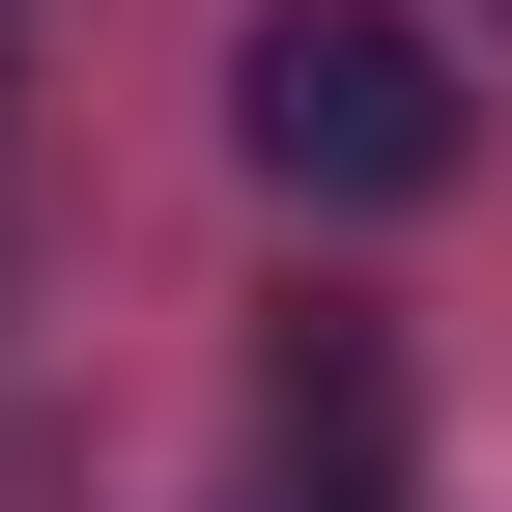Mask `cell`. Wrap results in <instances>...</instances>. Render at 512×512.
Here are the masks:
<instances>
[{
  "instance_id": "obj_1",
  "label": "cell",
  "mask_w": 512,
  "mask_h": 512,
  "mask_svg": "<svg viewBox=\"0 0 512 512\" xmlns=\"http://www.w3.org/2000/svg\"><path fill=\"white\" fill-rule=\"evenodd\" d=\"M228 143L285 171V200H342V228H370V200H456L484 114H456V57H427L399 0H285V29L228 57Z\"/></svg>"
}]
</instances>
